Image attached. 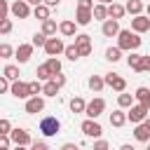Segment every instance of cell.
Wrapping results in <instances>:
<instances>
[{
	"label": "cell",
	"instance_id": "cell-15",
	"mask_svg": "<svg viewBox=\"0 0 150 150\" xmlns=\"http://www.w3.org/2000/svg\"><path fill=\"white\" fill-rule=\"evenodd\" d=\"M30 54H33V45H19V49H16L19 63H26V61L30 59Z\"/></svg>",
	"mask_w": 150,
	"mask_h": 150
},
{
	"label": "cell",
	"instance_id": "cell-9",
	"mask_svg": "<svg viewBox=\"0 0 150 150\" xmlns=\"http://www.w3.org/2000/svg\"><path fill=\"white\" fill-rule=\"evenodd\" d=\"M9 91H12V96H16V98H28L30 96V89H28V82H14L12 87H9Z\"/></svg>",
	"mask_w": 150,
	"mask_h": 150
},
{
	"label": "cell",
	"instance_id": "cell-22",
	"mask_svg": "<svg viewBox=\"0 0 150 150\" xmlns=\"http://www.w3.org/2000/svg\"><path fill=\"white\" fill-rule=\"evenodd\" d=\"M35 75H38V80H47V82H49V80L54 77V75H52V70L47 68V63H42V66H38V70H35Z\"/></svg>",
	"mask_w": 150,
	"mask_h": 150
},
{
	"label": "cell",
	"instance_id": "cell-37",
	"mask_svg": "<svg viewBox=\"0 0 150 150\" xmlns=\"http://www.w3.org/2000/svg\"><path fill=\"white\" fill-rule=\"evenodd\" d=\"M28 89H30V96H38V94H42V84H40V80H35V82H28Z\"/></svg>",
	"mask_w": 150,
	"mask_h": 150
},
{
	"label": "cell",
	"instance_id": "cell-13",
	"mask_svg": "<svg viewBox=\"0 0 150 150\" xmlns=\"http://www.w3.org/2000/svg\"><path fill=\"white\" fill-rule=\"evenodd\" d=\"M101 33H103L105 38H112V35H117V33H120V23H117L115 19H105V21H103V26H101Z\"/></svg>",
	"mask_w": 150,
	"mask_h": 150
},
{
	"label": "cell",
	"instance_id": "cell-34",
	"mask_svg": "<svg viewBox=\"0 0 150 150\" xmlns=\"http://www.w3.org/2000/svg\"><path fill=\"white\" fill-rule=\"evenodd\" d=\"M63 54H66V56H68V59H70V61H75V59H80V49H77V47H75V45H68V47H66V52H63Z\"/></svg>",
	"mask_w": 150,
	"mask_h": 150
},
{
	"label": "cell",
	"instance_id": "cell-33",
	"mask_svg": "<svg viewBox=\"0 0 150 150\" xmlns=\"http://www.w3.org/2000/svg\"><path fill=\"white\" fill-rule=\"evenodd\" d=\"M84 108H87V103H84L82 98H73V101H70V110H73V112H84Z\"/></svg>",
	"mask_w": 150,
	"mask_h": 150
},
{
	"label": "cell",
	"instance_id": "cell-43",
	"mask_svg": "<svg viewBox=\"0 0 150 150\" xmlns=\"http://www.w3.org/2000/svg\"><path fill=\"white\" fill-rule=\"evenodd\" d=\"M0 150H9V136L0 134Z\"/></svg>",
	"mask_w": 150,
	"mask_h": 150
},
{
	"label": "cell",
	"instance_id": "cell-54",
	"mask_svg": "<svg viewBox=\"0 0 150 150\" xmlns=\"http://www.w3.org/2000/svg\"><path fill=\"white\" fill-rule=\"evenodd\" d=\"M14 150H26V145H16V148H14Z\"/></svg>",
	"mask_w": 150,
	"mask_h": 150
},
{
	"label": "cell",
	"instance_id": "cell-47",
	"mask_svg": "<svg viewBox=\"0 0 150 150\" xmlns=\"http://www.w3.org/2000/svg\"><path fill=\"white\" fill-rule=\"evenodd\" d=\"M9 89V84H7V77H0V94L2 91H7Z\"/></svg>",
	"mask_w": 150,
	"mask_h": 150
},
{
	"label": "cell",
	"instance_id": "cell-41",
	"mask_svg": "<svg viewBox=\"0 0 150 150\" xmlns=\"http://www.w3.org/2000/svg\"><path fill=\"white\" fill-rule=\"evenodd\" d=\"M77 9H94V0H77Z\"/></svg>",
	"mask_w": 150,
	"mask_h": 150
},
{
	"label": "cell",
	"instance_id": "cell-35",
	"mask_svg": "<svg viewBox=\"0 0 150 150\" xmlns=\"http://www.w3.org/2000/svg\"><path fill=\"white\" fill-rule=\"evenodd\" d=\"M5 77L7 80H19V68L16 66H7L5 68Z\"/></svg>",
	"mask_w": 150,
	"mask_h": 150
},
{
	"label": "cell",
	"instance_id": "cell-32",
	"mask_svg": "<svg viewBox=\"0 0 150 150\" xmlns=\"http://www.w3.org/2000/svg\"><path fill=\"white\" fill-rule=\"evenodd\" d=\"M47 68L52 70V75H56V73H61V61H59V59H54V56H49Z\"/></svg>",
	"mask_w": 150,
	"mask_h": 150
},
{
	"label": "cell",
	"instance_id": "cell-17",
	"mask_svg": "<svg viewBox=\"0 0 150 150\" xmlns=\"http://www.w3.org/2000/svg\"><path fill=\"white\" fill-rule=\"evenodd\" d=\"M91 19H94L91 9H77V14H75V23H80V26H87Z\"/></svg>",
	"mask_w": 150,
	"mask_h": 150
},
{
	"label": "cell",
	"instance_id": "cell-14",
	"mask_svg": "<svg viewBox=\"0 0 150 150\" xmlns=\"http://www.w3.org/2000/svg\"><path fill=\"white\" fill-rule=\"evenodd\" d=\"M42 108H45V101H42L40 96H30V98L26 101V112H33V115H35V112H40Z\"/></svg>",
	"mask_w": 150,
	"mask_h": 150
},
{
	"label": "cell",
	"instance_id": "cell-16",
	"mask_svg": "<svg viewBox=\"0 0 150 150\" xmlns=\"http://www.w3.org/2000/svg\"><path fill=\"white\" fill-rule=\"evenodd\" d=\"M134 96L138 98V103H141V105H145V108H150V89H148V87H138Z\"/></svg>",
	"mask_w": 150,
	"mask_h": 150
},
{
	"label": "cell",
	"instance_id": "cell-39",
	"mask_svg": "<svg viewBox=\"0 0 150 150\" xmlns=\"http://www.w3.org/2000/svg\"><path fill=\"white\" fill-rule=\"evenodd\" d=\"M12 56V47L9 45H0V59H9Z\"/></svg>",
	"mask_w": 150,
	"mask_h": 150
},
{
	"label": "cell",
	"instance_id": "cell-56",
	"mask_svg": "<svg viewBox=\"0 0 150 150\" xmlns=\"http://www.w3.org/2000/svg\"><path fill=\"white\" fill-rule=\"evenodd\" d=\"M98 2H101V5H103V2H105V0H98Z\"/></svg>",
	"mask_w": 150,
	"mask_h": 150
},
{
	"label": "cell",
	"instance_id": "cell-55",
	"mask_svg": "<svg viewBox=\"0 0 150 150\" xmlns=\"http://www.w3.org/2000/svg\"><path fill=\"white\" fill-rule=\"evenodd\" d=\"M148 16H150V5H148Z\"/></svg>",
	"mask_w": 150,
	"mask_h": 150
},
{
	"label": "cell",
	"instance_id": "cell-2",
	"mask_svg": "<svg viewBox=\"0 0 150 150\" xmlns=\"http://www.w3.org/2000/svg\"><path fill=\"white\" fill-rule=\"evenodd\" d=\"M103 110H105V101H103V98H94V101H89V103H87L84 115H87L89 120H96Z\"/></svg>",
	"mask_w": 150,
	"mask_h": 150
},
{
	"label": "cell",
	"instance_id": "cell-7",
	"mask_svg": "<svg viewBox=\"0 0 150 150\" xmlns=\"http://www.w3.org/2000/svg\"><path fill=\"white\" fill-rule=\"evenodd\" d=\"M148 110H150V108H145V105H141V103H138V105H131V110H129V115H127V117H129L131 122L141 124V122L148 117Z\"/></svg>",
	"mask_w": 150,
	"mask_h": 150
},
{
	"label": "cell",
	"instance_id": "cell-3",
	"mask_svg": "<svg viewBox=\"0 0 150 150\" xmlns=\"http://www.w3.org/2000/svg\"><path fill=\"white\" fill-rule=\"evenodd\" d=\"M59 129H61V124H59L56 117H45V120L40 122V131H42V136H54Z\"/></svg>",
	"mask_w": 150,
	"mask_h": 150
},
{
	"label": "cell",
	"instance_id": "cell-31",
	"mask_svg": "<svg viewBox=\"0 0 150 150\" xmlns=\"http://www.w3.org/2000/svg\"><path fill=\"white\" fill-rule=\"evenodd\" d=\"M117 103H120V108H131L134 96H131V94H120V96H117Z\"/></svg>",
	"mask_w": 150,
	"mask_h": 150
},
{
	"label": "cell",
	"instance_id": "cell-4",
	"mask_svg": "<svg viewBox=\"0 0 150 150\" xmlns=\"http://www.w3.org/2000/svg\"><path fill=\"white\" fill-rule=\"evenodd\" d=\"M45 52H47L49 56H56V54L66 52V45L61 42V38H47V42H45Z\"/></svg>",
	"mask_w": 150,
	"mask_h": 150
},
{
	"label": "cell",
	"instance_id": "cell-28",
	"mask_svg": "<svg viewBox=\"0 0 150 150\" xmlns=\"http://www.w3.org/2000/svg\"><path fill=\"white\" fill-rule=\"evenodd\" d=\"M59 30H61L63 35H75V23H73V21H61Z\"/></svg>",
	"mask_w": 150,
	"mask_h": 150
},
{
	"label": "cell",
	"instance_id": "cell-8",
	"mask_svg": "<svg viewBox=\"0 0 150 150\" xmlns=\"http://www.w3.org/2000/svg\"><path fill=\"white\" fill-rule=\"evenodd\" d=\"M9 141H12L14 145H28V143H30V136H28L26 129H12V131H9Z\"/></svg>",
	"mask_w": 150,
	"mask_h": 150
},
{
	"label": "cell",
	"instance_id": "cell-6",
	"mask_svg": "<svg viewBox=\"0 0 150 150\" xmlns=\"http://www.w3.org/2000/svg\"><path fill=\"white\" fill-rule=\"evenodd\" d=\"M103 82H105L108 87H112L115 91H124V89H127V82H124V77H120L117 73H108V75L103 77Z\"/></svg>",
	"mask_w": 150,
	"mask_h": 150
},
{
	"label": "cell",
	"instance_id": "cell-38",
	"mask_svg": "<svg viewBox=\"0 0 150 150\" xmlns=\"http://www.w3.org/2000/svg\"><path fill=\"white\" fill-rule=\"evenodd\" d=\"M7 12H9V5H7V0H0V23L7 19Z\"/></svg>",
	"mask_w": 150,
	"mask_h": 150
},
{
	"label": "cell",
	"instance_id": "cell-24",
	"mask_svg": "<svg viewBox=\"0 0 150 150\" xmlns=\"http://www.w3.org/2000/svg\"><path fill=\"white\" fill-rule=\"evenodd\" d=\"M33 14H35V19H42V21H47V19H49V7H47V5H38Z\"/></svg>",
	"mask_w": 150,
	"mask_h": 150
},
{
	"label": "cell",
	"instance_id": "cell-1",
	"mask_svg": "<svg viewBox=\"0 0 150 150\" xmlns=\"http://www.w3.org/2000/svg\"><path fill=\"white\" fill-rule=\"evenodd\" d=\"M117 47L120 49H138L141 47V38L136 35V33H131V30H120L117 33Z\"/></svg>",
	"mask_w": 150,
	"mask_h": 150
},
{
	"label": "cell",
	"instance_id": "cell-29",
	"mask_svg": "<svg viewBox=\"0 0 150 150\" xmlns=\"http://www.w3.org/2000/svg\"><path fill=\"white\" fill-rule=\"evenodd\" d=\"M127 63H129V68H134V70L141 73V54H129Z\"/></svg>",
	"mask_w": 150,
	"mask_h": 150
},
{
	"label": "cell",
	"instance_id": "cell-10",
	"mask_svg": "<svg viewBox=\"0 0 150 150\" xmlns=\"http://www.w3.org/2000/svg\"><path fill=\"white\" fill-rule=\"evenodd\" d=\"M9 9H12V14H14L16 19H26V16L30 14V9H28V2H26V0H16Z\"/></svg>",
	"mask_w": 150,
	"mask_h": 150
},
{
	"label": "cell",
	"instance_id": "cell-48",
	"mask_svg": "<svg viewBox=\"0 0 150 150\" xmlns=\"http://www.w3.org/2000/svg\"><path fill=\"white\" fill-rule=\"evenodd\" d=\"M30 150H49V148H47V143H33Z\"/></svg>",
	"mask_w": 150,
	"mask_h": 150
},
{
	"label": "cell",
	"instance_id": "cell-52",
	"mask_svg": "<svg viewBox=\"0 0 150 150\" xmlns=\"http://www.w3.org/2000/svg\"><path fill=\"white\" fill-rule=\"evenodd\" d=\"M120 150H134V148H131V145H129V143H124V145H122V148H120Z\"/></svg>",
	"mask_w": 150,
	"mask_h": 150
},
{
	"label": "cell",
	"instance_id": "cell-5",
	"mask_svg": "<svg viewBox=\"0 0 150 150\" xmlns=\"http://www.w3.org/2000/svg\"><path fill=\"white\" fill-rule=\"evenodd\" d=\"M75 47L80 49V56H89L91 54V40H89V35L87 33L75 35Z\"/></svg>",
	"mask_w": 150,
	"mask_h": 150
},
{
	"label": "cell",
	"instance_id": "cell-12",
	"mask_svg": "<svg viewBox=\"0 0 150 150\" xmlns=\"http://www.w3.org/2000/svg\"><path fill=\"white\" fill-rule=\"evenodd\" d=\"M131 28H134V33H145V30H150V16H134V19H131Z\"/></svg>",
	"mask_w": 150,
	"mask_h": 150
},
{
	"label": "cell",
	"instance_id": "cell-46",
	"mask_svg": "<svg viewBox=\"0 0 150 150\" xmlns=\"http://www.w3.org/2000/svg\"><path fill=\"white\" fill-rule=\"evenodd\" d=\"M94 150H108V143L105 141H96L94 143Z\"/></svg>",
	"mask_w": 150,
	"mask_h": 150
},
{
	"label": "cell",
	"instance_id": "cell-11",
	"mask_svg": "<svg viewBox=\"0 0 150 150\" xmlns=\"http://www.w3.org/2000/svg\"><path fill=\"white\" fill-rule=\"evenodd\" d=\"M82 131H84V136H101V134H103L101 124L94 122V120H84V122H82Z\"/></svg>",
	"mask_w": 150,
	"mask_h": 150
},
{
	"label": "cell",
	"instance_id": "cell-23",
	"mask_svg": "<svg viewBox=\"0 0 150 150\" xmlns=\"http://www.w3.org/2000/svg\"><path fill=\"white\" fill-rule=\"evenodd\" d=\"M124 122H127V115H124L122 110H115V112L110 115V124H112V127H122Z\"/></svg>",
	"mask_w": 150,
	"mask_h": 150
},
{
	"label": "cell",
	"instance_id": "cell-44",
	"mask_svg": "<svg viewBox=\"0 0 150 150\" xmlns=\"http://www.w3.org/2000/svg\"><path fill=\"white\" fill-rule=\"evenodd\" d=\"M141 70H150V54L141 56Z\"/></svg>",
	"mask_w": 150,
	"mask_h": 150
},
{
	"label": "cell",
	"instance_id": "cell-40",
	"mask_svg": "<svg viewBox=\"0 0 150 150\" xmlns=\"http://www.w3.org/2000/svg\"><path fill=\"white\" fill-rule=\"evenodd\" d=\"M9 131H12V124H9V120H0V134H5V136H7Z\"/></svg>",
	"mask_w": 150,
	"mask_h": 150
},
{
	"label": "cell",
	"instance_id": "cell-30",
	"mask_svg": "<svg viewBox=\"0 0 150 150\" xmlns=\"http://www.w3.org/2000/svg\"><path fill=\"white\" fill-rule=\"evenodd\" d=\"M56 91H59V87H56L54 80H49V82L42 87V94H45V96H56Z\"/></svg>",
	"mask_w": 150,
	"mask_h": 150
},
{
	"label": "cell",
	"instance_id": "cell-25",
	"mask_svg": "<svg viewBox=\"0 0 150 150\" xmlns=\"http://www.w3.org/2000/svg\"><path fill=\"white\" fill-rule=\"evenodd\" d=\"M91 14H94V19H103V21H105V16H108V7H105V5H94Z\"/></svg>",
	"mask_w": 150,
	"mask_h": 150
},
{
	"label": "cell",
	"instance_id": "cell-49",
	"mask_svg": "<svg viewBox=\"0 0 150 150\" xmlns=\"http://www.w3.org/2000/svg\"><path fill=\"white\" fill-rule=\"evenodd\" d=\"M61 150H80V145H75V143H66V145H61Z\"/></svg>",
	"mask_w": 150,
	"mask_h": 150
},
{
	"label": "cell",
	"instance_id": "cell-51",
	"mask_svg": "<svg viewBox=\"0 0 150 150\" xmlns=\"http://www.w3.org/2000/svg\"><path fill=\"white\" fill-rule=\"evenodd\" d=\"M26 2H28V5H35V7H38V5H45V0H26Z\"/></svg>",
	"mask_w": 150,
	"mask_h": 150
},
{
	"label": "cell",
	"instance_id": "cell-45",
	"mask_svg": "<svg viewBox=\"0 0 150 150\" xmlns=\"http://www.w3.org/2000/svg\"><path fill=\"white\" fill-rule=\"evenodd\" d=\"M52 80H54V82H56V87H63V84H66V77H63V75H61V73H56V75H54V77H52Z\"/></svg>",
	"mask_w": 150,
	"mask_h": 150
},
{
	"label": "cell",
	"instance_id": "cell-26",
	"mask_svg": "<svg viewBox=\"0 0 150 150\" xmlns=\"http://www.w3.org/2000/svg\"><path fill=\"white\" fill-rule=\"evenodd\" d=\"M103 84H105V82H103V77H98V75H91V77H89V89L101 91V89H103Z\"/></svg>",
	"mask_w": 150,
	"mask_h": 150
},
{
	"label": "cell",
	"instance_id": "cell-19",
	"mask_svg": "<svg viewBox=\"0 0 150 150\" xmlns=\"http://www.w3.org/2000/svg\"><path fill=\"white\" fill-rule=\"evenodd\" d=\"M124 12H127V9H124L122 5H117V2H112V5L108 7V16H110V19H115V21H117V19H122V16H124Z\"/></svg>",
	"mask_w": 150,
	"mask_h": 150
},
{
	"label": "cell",
	"instance_id": "cell-20",
	"mask_svg": "<svg viewBox=\"0 0 150 150\" xmlns=\"http://www.w3.org/2000/svg\"><path fill=\"white\" fill-rule=\"evenodd\" d=\"M124 9H127L129 14H134V16H141V9H143V2H141V0H129Z\"/></svg>",
	"mask_w": 150,
	"mask_h": 150
},
{
	"label": "cell",
	"instance_id": "cell-53",
	"mask_svg": "<svg viewBox=\"0 0 150 150\" xmlns=\"http://www.w3.org/2000/svg\"><path fill=\"white\" fill-rule=\"evenodd\" d=\"M143 124H145V127H148V129H150V120H143Z\"/></svg>",
	"mask_w": 150,
	"mask_h": 150
},
{
	"label": "cell",
	"instance_id": "cell-27",
	"mask_svg": "<svg viewBox=\"0 0 150 150\" xmlns=\"http://www.w3.org/2000/svg\"><path fill=\"white\" fill-rule=\"evenodd\" d=\"M42 33H45V35H54V33H56V21H52V19L42 21Z\"/></svg>",
	"mask_w": 150,
	"mask_h": 150
},
{
	"label": "cell",
	"instance_id": "cell-18",
	"mask_svg": "<svg viewBox=\"0 0 150 150\" xmlns=\"http://www.w3.org/2000/svg\"><path fill=\"white\" fill-rule=\"evenodd\" d=\"M134 136H136V141H141V143H145V141H150V129L141 122L136 129H134Z\"/></svg>",
	"mask_w": 150,
	"mask_h": 150
},
{
	"label": "cell",
	"instance_id": "cell-57",
	"mask_svg": "<svg viewBox=\"0 0 150 150\" xmlns=\"http://www.w3.org/2000/svg\"><path fill=\"white\" fill-rule=\"evenodd\" d=\"M148 150H150V145H148Z\"/></svg>",
	"mask_w": 150,
	"mask_h": 150
},
{
	"label": "cell",
	"instance_id": "cell-21",
	"mask_svg": "<svg viewBox=\"0 0 150 150\" xmlns=\"http://www.w3.org/2000/svg\"><path fill=\"white\" fill-rule=\"evenodd\" d=\"M105 59L112 61V63L120 61V59H122V49H120V47H108V49H105Z\"/></svg>",
	"mask_w": 150,
	"mask_h": 150
},
{
	"label": "cell",
	"instance_id": "cell-42",
	"mask_svg": "<svg viewBox=\"0 0 150 150\" xmlns=\"http://www.w3.org/2000/svg\"><path fill=\"white\" fill-rule=\"evenodd\" d=\"M0 33H5V35L12 33V21H9V19H5V21L0 23Z\"/></svg>",
	"mask_w": 150,
	"mask_h": 150
},
{
	"label": "cell",
	"instance_id": "cell-50",
	"mask_svg": "<svg viewBox=\"0 0 150 150\" xmlns=\"http://www.w3.org/2000/svg\"><path fill=\"white\" fill-rule=\"evenodd\" d=\"M59 2H61V0H45V5H47V7H56Z\"/></svg>",
	"mask_w": 150,
	"mask_h": 150
},
{
	"label": "cell",
	"instance_id": "cell-36",
	"mask_svg": "<svg viewBox=\"0 0 150 150\" xmlns=\"http://www.w3.org/2000/svg\"><path fill=\"white\" fill-rule=\"evenodd\" d=\"M45 42H47V35L45 33H35L33 35V47H45Z\"/></svg>",
	"mask_w": 150,
	"mask_h": 150
}]
</instances>
